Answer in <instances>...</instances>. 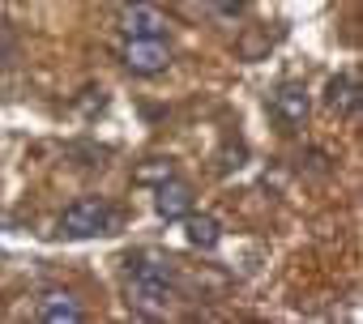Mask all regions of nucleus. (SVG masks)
Returning a JSON list of instances; mask_svg holds the SVG:
<instances>
[{
	"label": "nucleus",
	"instance_id": "nucleus-1",
	"mask_svg": "<svg viewBox=\"0 0 363 324\" xmlns=\"http://www.w3.org/2000/svg\"><path fill=\"white\" fill-rule=\"evenodd\" d=\"M171 260H150L141 256L128 282V307L137 316H167L171 307Z\"/></svg>",
	"mask_w": 363,
	"mask_h": 324
},
{
	"label": "nucleus",
	"instance_id": "nucleus-2",
	"mask_svg": "<svg viewBox=\"0 0 363 324\" xmlns=\"http://www.w3.org/2000/svg\"><path fill=\"white\" fill-rule=\"evenodd\" d=\"M120 214L103 197H82L60 214V235L65 239H94V235H116Z\"/></svg>",
	"mask_w": 363,
	"mask_h": 324
},
{
	"label": "nucleus",
	"instance_id": "nucleus-3",
	"mask_svg": "<svg viewBox=\"0 0 363 324\" xmlns=\"http://www.w3.org/2000/svg\"><path fill=\"white\" fill-rule=\"evenodd\" d=\"M116 22H120L124 39H158L171 26V18L158 5H150V0H128V5H120V18Z\"/></svg>",
	"mask_w": 363,
	"mask_h": 324
},
{
	"label": "nucleus",
	"instance_id": "nucleus-4",
	"mask_svg": "<svg viewBox=\"0 0 363 324\" xmlns=\"http://www.w3.org/2000/svg\"><path fill=\"white\" fill-rule=\"evenodd\" d=\"M124 64L133 69V73H141V77H154V73H162L167 64H171V43L158 35V39H128L124 43Z\"/></svg>",
	"mask_w": 363,
	"mask_h": 324
},
{
	"label": "nucleus",
	"instance_id": "nucleus-5",
	"mask_svg": "<svg viewBox=\"0 0 363 324\" xmlns=\"http://www.w3.org/2000/svg\"><path fill=\"white\" fill-rule=\"evenodd\" d=\"M154 209H158V218H167V222L193 214V188H189L184 180H175V175L158 180V188H154Z\"/></svg>",
	"mask_w": 363,
	"mask_h": 324
},
{
	"label": "nucleus",
	"instance_id": "nucleus-6",
	"mask_svg": "<svg viewBox=\"0 0 363 324\" xmlns=\"http://www.w3.org/2000/svg\"><path fill=\"white\" fill-rule=\"evenodd\" d=\"M274 111H278L282 124L299 128V124L308 120V86H303V81H282L278 94H274Z\"/></svg>",
	"mask_w": 363,
	"mask_h": 324
},
{
	"label": "nucleus",
	"instance_id": "nucleus-7",
	"mask_svg": "<svg viewBox=\"0 0 363 324\" xmlns=\"http://www.w3.org/2000/svg\"><path fill=\"white\" fill-rule=\"evenodd\" d=\"M39 316H43L48 324H77V320H86L82 303H77L69 290H43V299H39Z\"/></svg>",
	"mask_w": 363,
	"mask_h": 324
},
{
	"label": "nucleus",
	"instance_id": "nucleus-8",
	"mask_svg": "<svg viewBox=\"0 0 363 324\" xmlns=\"http://www.w3.org/2000/svg\"><path fill=\"white\" fill-rule=\"evenodd\" d=\"M184 226H189V243L193 248H201V252H214L218 248V239H223V231H218V222L214 218H197V214H184Z\"/></svg>",
	"mask_w": 363,
	"mask_h": 324
},
{
	"label": "nucleus",
	"instance_id": "nucleus-9",
	"mask_svg": "<svg viewBox=\"0 0 363 324\" xmlns=\"http://www.w3.org/2000/svg\"><path fill=\"white\" fill-rule=\"evenodd\" d=\"M329 107L342 111V115H350V111L359 107V81H354L350 73H342V77L329 81Z\"/></svg>",
	"mask_w": 363,
	"mask_h": 324
},
{
	"label": "nucleus",
	"instance_id": "nucleus-10",
	"mask_svg": "<svg viewBox=\"0 0 363 324\" xmlns=\"http://www.w3.org/2000/svg\"><path fill=\"white\" fill-rule=\"evenodd\" d=\"M167 175H171V167H145L137 180H167Z\"/></svg>",
	"mask_w": 363,
	"mask_h": 324
}]
</instances>
